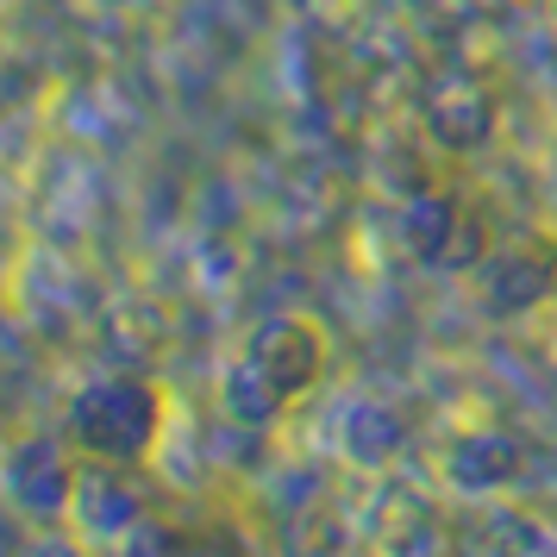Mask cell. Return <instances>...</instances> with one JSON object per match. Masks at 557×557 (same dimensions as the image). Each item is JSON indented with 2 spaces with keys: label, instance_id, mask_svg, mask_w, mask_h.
Listing matches in <instances>:
<instances>
[{
  "label": "cell",
  "instance_id": "6da1fadb",
  "mask_svg": "<svg viewBox=\"0 0 557 557\" xmlns=\"http://www.w3.org/2000/svg\"><path fill=\"white\" fill-rule=\"evenodd\" d=\"M332 376V332L313 313H270L245 332L238 357L213 382V407L238 432H270L307 407Z\"/></svg>",
  "mask_w": 557,
  "mask_h": 557
},
{
  "label": "cell",
  "instance_id": "7a4b0ae2",
  "mask_svg": "<svg viewBox=\"0 0 557 557\" xmlns=\"http://www.w3.org/2000/svg\"><path fill=\"white\" fill-rule=\"evenodd\" d=\"M63 438L76 445V457H101V463H132L145 470L157 463L163 438L176 426V395L157 376H132V370H107L88 376L63 407Z\"/></svg>",
  "mask_w": 557,
  "mask_h": 557
},
{
  "label": "cell",
  "instance_id": "3957f363",
  "mask_svg": "<svg viewBox=\"0 0 557 557\" xmlns=\"http://www.w3.org/2000/svg\"><path fill=\"white\" fill-rule=\"evenodd\" d=\"M82 457L63 438V426H13L0 445V502L26 527H70Z\"/></svg>",
  "mask_w": 557,
  "mask_h": 557
},
{
  "label": "cell",
  "instance_id": "277c9868",
  "mask_svg": "<svg viewBox=\"0 0 557 557\" xmlns=\"http://www.w3.org/2000/svg\"><path fill=\"white\" fill-rule=\"evenodd\" d=\"M438 482L445 495L470 507H488V502H507L520 482H527L532 457H527V438L507 426H457L445 445H438Z\"/></svg>",
  "mask_w": 557,
  "mask_h": 557
},
{
  "label": "cell",
  "instance_id": "5b68a950",
  "mask_svg": "<svg viewBox=\"0 0 557 557\" xmlns=\"http://www.w3.org/2000/svg\"><path fill=\"white\" fill-rule=\"evenodd\" d=\"M151 520L145 502V482L132 463H101V457H82L76 476V502H70V539L82 552H107V545H132V532Z\"/></svg>",
  "mask_w": 557,
  "mask_h": 557
},
{
  "label": "cell",
  "instance_id": "8992f818",
  "mask_svg": "<svg viewBox=\"0 0 557 557\" xmlns=\"http://www.w3.org/2000/svg\"><path fill=\"white\" fill-rule=\"evenodd\" d=\"M401 251L420 263V270H457V276H476V263L495 245L470 207L457 195H413L401 207Z\"/></svg>",
  "mask_w": 557,
  "mask_h": 557
},
{
  "label": "cell",
  "instance_id": "52a82bcc",
  "mask_svg": "<svg viewBox=\"0 0 557 557\" xmlns=\"http://www.w3.org/2000/svg\"><path fill=\"white\" fill-rule=\"evenodd\" d=\"M557 288V251H545L539 238H520V245H495V251L476 263V295L488 313H527Z\"/></svg>",
  "mask_w": 557,
  "mask_h": 557
},
{
  "label": "cell",
  "instance_id": "ba28073f",
  "mask_svg": "<svg viewBox=\"0 0 557 557\" xmlns=\"http://www.w3.org/2000/svg\"><path fill=\"white\" fill-rule=\"evenodd\" d=\"M420 126H426V138L438 151H482L495 138V101H488V88L476 76L451 70V76L432 82L426 107H420Z\"/></svg>",
  "mask_w": 557,
  "mask_h": 557
},
{
  "label": "cell",
  "instance_id": "9c48e42d",
  "mask_svg": "<svg viewBox=\"0 0 557 557\" xmlns=\"http://www.w3.org/2000/svg\"><path fill=\"white\" fill-rule=\"evenodd\" d=\"M401 445H407L401 407H388V401H345V413H338V457H345L351 470L382 476V470L401 457Z\"/></svg>",
  "mask_w": 557,
  "mask_h": 557
},
{
  "label": "cell",
  "instance_id": "30bf717a",
  "mask_svg": "<svg viewBox=\"0 0 557 557\" xmlns=\"http://www.w3.org/2000/svg\"><path fill=\"white\" fill-rule=\"evenodd\" d=\"M552 32H557V0H552Z\"/></svg>",
  "mask_w": 557,
  "mask_h": 557
}]
</instances>
